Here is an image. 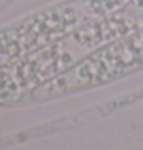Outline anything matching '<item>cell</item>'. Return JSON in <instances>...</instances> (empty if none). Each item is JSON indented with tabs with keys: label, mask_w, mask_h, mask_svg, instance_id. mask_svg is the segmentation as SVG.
I'll use <instances>...</instances> for the list:
<instances>
[{
	"label": "cell",
	"mask_w": 143,
	"mask_h": 150,
	"mask_svg": "<svg viewBox=\"0 0 143 150\" xmlns=\"http://www.w3.org/2000/svg\"><path fill=\"white\" fill-rule=\"evenodd\" d=\"M83 16L95 18L83 0L77 5H65L39 12L14 28L0 34V64L19 57L28 55L79 29L83 25Z\"/></svg>",
	"instance_id": "6da1fadb"
},
{
	"label": "cell",
	"mask_w": 143,
	"mask_h": 150,
	"mask_svg": "<svg viewBox=\"0 0 143 150\" xmlns=\"http://www.w3.org/2000/svg\"><path fill=\"white\" fill-rule=\"evenodd\" d=\"M140 64H143V28L99 49L72 69V72L52 80L46 87L39 89L37 93H63L89 84H99Z\"/></svg>",
	"instance_id": "7a4b0ae2"
}]
</instances>
